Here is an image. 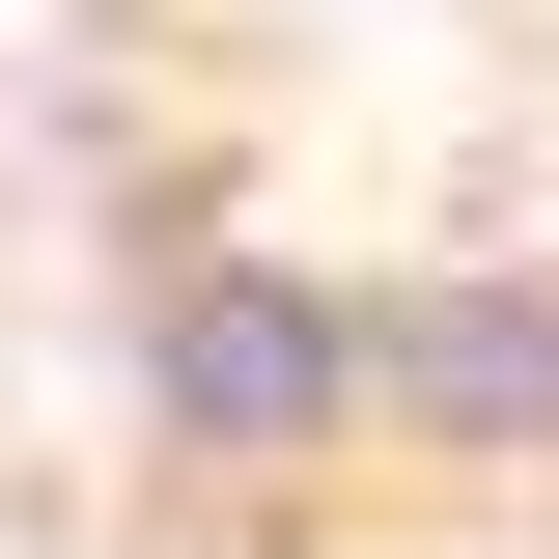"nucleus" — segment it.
<instances>
[{"mask_svg":"<svg viewBox=\"0 0 559 559\" xmlns=\"http://www.w3.org/2000/svg\"><path fill=\"white\" fill-rule=\"evenodd\" d=\"M112 364H140V448H197V476H336L364 448L336 280H280V252H140Z\"/></svg>","mask_w":559,"mask_h":559,"instance_id":"obj_1","label":"nucleus"},{"mask_svg":"<svg viewBox=\"0 0 559 559\" xmlns=\"http://www.w3.org/2000/svg\"><path fill=\"white\" fill-rule=\"evenodd\" d=\"M336 364H364V448L559 476V252H419V280H336Z\"/></svg>","mask_w":559,"mask_h":559,"instance_id":"obj_2","label":"nucleus"}]
</instances>
